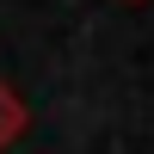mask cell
<instances>
[{
    "mask_svg": "<svg viewBox=\"0 0 154 154\" xmlns=\"http://www.w3.org/2000/svg\"><path fill=\"white\" fill-rule=\"evenodd\" d=\"M19 130H25V105L12 99V86H0V148H6Z\"/></svg>",
    "mask_w": 154,
    "mask_h": 154,
    "instance_id": "cell-1",
    "label": "cell"
}]
</instances>
